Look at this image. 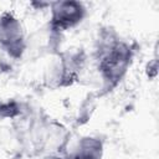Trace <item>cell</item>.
I'll return each mask as SVG.
<instances>
[{"mask_svg":"<svg viewBox=\"0 0 159 159\" xmlns=\"http://www.w3.org/2000/svg\"><path fill=\"white\" fill-rule=\"evenodd\" d=\"M47 159H68V155L67 153L66 154H52V155H48Z\"/></svg>","mask_w":159,"mask_h":159,"instance_id":"obj_9","label":"cell"},{"mask_svg":"<svg viewBox=\"0 0 159 159\" xmlns=\"http://www.w3.org/2000/svg\"><path fill=\"white\" fill-rule=\"evenodd\" d=\"M11 70H12L11 63H10L7 60H5L4 57L0 56V77H1L2 75H5V73H9Z\"/></svg>","mask_w":159,"mask_h":159,"instance_id":"obj_8","label":"cell"},{"mask_svg":"<svg viewBox=\"0 0 159 159\" xmlns=\"http://www.w3.org/2000/svg\"><path fill=\"white\" fill-rule=\"evenodd\" d=\"M56 60L46 68L43 75V83L50 89L67 88L73 86L81 77L86 62L87 53L83 48H68L60 51Z\"/></svg>","mask_w":159,"mask_h":159,"instance_id":"obj_2","label":"cell"},{"mask_svg":"<svg viewBox=\"0 0 159 159\" xmlns=\"http://www.w3.org/2000/svg\"><path fill=\"white\" fill-rule=\"evenodd\" d=\"M104 140L97 135H83L76 143L73 150L67 154L68 159H102Z\"/></svg>","mask_w":159,"mask_h":159,"instance_id":"obj_5","label":"cell"},{"mask_svg":"<svg viewBox=\"0 0 159 159\" xmlns=\"http://www.w3.org/2000/svg\"><path fill=\"white\" fill-rule=\"evenodd\" d=\"M87 16V7L82 1L60 0L50 5V21L47 27L62 34L80 25Z\"/></svg>","mask_w":159,"mask_h":159,"instance_id":"obj_4","label":"cell"},{"mask_svg":"<svg viewBox=\"0 0 159 159\" xmlns=\"http://www.w3.org/2000/svg\"><path fill=\"white\" fill-rule=\"evenodd\" d=\"M0 48L14 61L22 60L27 51L24 26L12 11L0 14Z\"/></svg>","mask_w":159,"mask_h":159,"instance_id":"obj_3","label":"cell"},{"mask_svg":"<svg viewBox=\"0 0 159 159\" xmlns=\"http://www.w3.org/2000/svg\"><path fill=\"white\" fill-rule=\"evenodd\" d=\"M22 103L17 99L9 98L6 101L0 99V119H19L24 113Z\"/></svg>","mask_w":159,"mask_h":159,"instance_id":"obj_7","label":"cell"},{"mask_svg":"<svg viewBox=\"0 0 159 159\" xmlns=\"http://www.w3.org/2000/svg\"><path fill=\"white\" fill-rule=\"evenodd\" d=\"M137 52V46L123 40L94 48V60L98 75L102 80V88L97 93L102 97L112 92L127 76Z\"/></svg>","mask_w":159,"mask_h":159,"instance_id":"obj_1","label":"cell"},{"mask_svg":"<svg viewBox=\"0 0 159 159\" xmlns=\"http://www.w3.org/2000/svg\"><path fill=\"white\" fill-rule=\"evenodd\" d=\"M99 97L97 96V93H89L87 94V97L81 102L80 107H78V112L76 116V125H84L86 123H88V120L92 118V114L96 111L97 107V99Z\"/></svg>","mask_w":159,"mask_h":159,"instance_id":"obj_6","label":"cell"}]
</instances>
